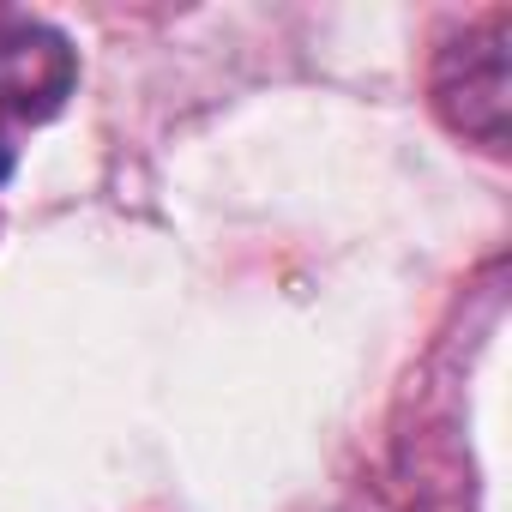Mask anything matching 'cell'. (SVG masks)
<instances>
[{
	"label": "cell",
	"instance_id": "obj_1",
	"mask_svg": "<svg viewBox=\"0 0 512 512\" xmlns=\"http://www.w3.org/2000/svg\"><path fill=\"white\" fill-rule=\"evenodd\" d=\"M79 91V49L61 25L0 13V187L19 169V139L49 127Z\"/></svg>",
	"mask_w": 512,
	"mask_h": 512
},
{
	"label": "cell",
	"instance_id": "obj_2",
	"mask_svg": "<svg viewBox=\"0 0 512 512\" xmlns=\"http://www.w3.org/2000/svg\"><path fill=\"white\" fill-rule=\"evenodd\" d=\"M506 37H512V19L494 13V19L470 25L458 43H446L440 61H434V109L446 115L452 133H464L488 151L506 145V115H512Z\"/></svg>",
	"mask_w": 512,
	"mask_h": 512
}]
</instances>
